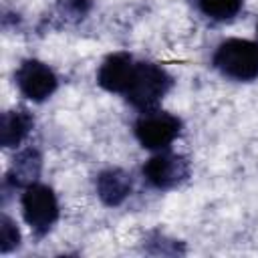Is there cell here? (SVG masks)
<instances>
[{
	"label": "cell",
	"mask_w": 258,
	"mask_h": 258,
	"mask_svg": "<svg viewBox=\"0 0 258 258\" xmlns=\"http://www.w3.org/2000/svg\"><path fill=\"white\" fill-rule=\"evenodd\" d=\"M18 244H20V232H18L16 224L8 216H2V226H0V252L2 254H8Z\"/></svg>",
	"instance_id": "4fadbf2b"
},
{
	"label": "cell",
	"mask_w": 258,
	"mask_h": 258,
	"mask_svg": "<svg viewBox=\"0 0 258 258\" xmlns=\"http://www.w3.org/2000/svg\"><path fill=\"white\" fill-rule=\"evenodd\" d=\"M244 0H198L200 10L212 20H230L242 8Z\"/></svg>",
	"instance_id": "8fae6325"
},
{
	"label": "cell",
	"mask_w": 258,
	"mask_h": 258,
	"mask_svg": "<svg viewBox=\"0 0 258 258\" xmlns=\"http://www.w3.org/2000/svg\"><path fill=\"white\" fill-rule=\"evenodd\" d=\"M135 60L129 52H115V54H109L99 73H97V83L109 91V93H125L129 83H131V77L135 73Z\"/></svg>",
	"instance_id": "52a82bcc"
},
{
	"label": "cell",
	"mask_w": 258,
	"mask_h": 258,
	"mask_svg": "<svg viewBox=\"0 0 258 258\" xmlns=\"http://www.w3.org/2000/svg\"><path fill=\"white\" fill-rule=\"evenodd\" d=\"M169 89L171 77L161 67H157L155 62H137L131 83L123 95L133 107L141 111H151Z\"/></svg>",
	"instance_id": "6da1fadb"
},
{
	"label": "cell",
	"mask_w": 258,
	"mask_h": 258,
	"mask_svg": "<svg viewBox=\"0 0 258 258\" xmlns=\"http://www.w3.org/2000/svg\"><path fill=\"white\" fill-rule=\"evenodd\" d=\"M216 69L236 81L258 79V42L246 38L224 40L214 54Z\"/></svg>",
	"instance_id": "7a4b0ae2"
},
{
	"label": "cell",
	"mask_w": 258,
	"mask_h": 258,
	"mask_svg": "<svg viewBox=\"0 0 258 258\" xmlns=\"http://www.w3.org/2000/svg\"><path fill=\"white\" fill-rule=\"evenodd\" d=\"M40 169H42V157L40 153L34 149V147H28L24 151H20L10 169H8V181L16 187H28L32 183H36L38 175H40Z\"/></svg>",
	"instance_id": "9c48e42d"
},
{
	"label": "cell",
	"mask_w": 258,
	"mask_h": 258,
	"mask_svg": "<svg viewBox=\"0 0 258 258\" xmlns=\"http://www.w3.org/2000/svg\"><path fill=\"white\" fill-rule=\"evenodd\" d=\"M34 121L26 109H12L2 115L0 125V143L4 147H16L30 133Z\"/></svg>",
	"instance_id": "30bf717a"
},
{
	"label": "cell",
	"mask_w": 258,
	"mask_h": 258,
	"mask_svg": "<svg viewBox=\"0 0 258 258\" xmlns=\"http://www.w3.org/2000/svg\"><path fill=\"white\" fill-rule=\"evenodd\" d=\"M135 137L145 149H165L181 131V121L167 111H143L135 121Z\"/></svg>",
	"instance_id": "3957f363"
},
{
	"label": "cell",
	"mask_w": 258,
	"mask_h": 258,
	"mask_svg": "<svg viewBox=\"0 0 258 258\" xmlns=\"http://www.w3.org/2000/svg\"><path fill=\"white\" fill-rule=\"evenodd\" d=\"M22 214L26 224L36 232L44 234L52 228L58 218V202L48 185L32 183L22 194Z\"/></svg>",
	"instance_id": "277c9868"
},
{
	"label": "cell",
	"mask_w": 258,
	"mask_h": 258,
	"mask_svg": "<svg viewBox=\"0 0 258 258\" xmlns=\"http://www.w3.org/2000/svg\"><path fill=\"white\" fill-rule=\"evenodd\" d=\"M133 179L127 171L119 167H111L99 173L97 177V194L105 206H119L131 194Z\"/></svg>",
	"instance_id": "ba28073f"
},
{
	"label": "cell",
	"mask_w": 258,
	"mask_h": 258,
	"mask_svg": "<svg viewBox=\"0 0 258 258\" xmlns=\"http://www.w3.org/2000/svg\"><path fill=\"white\" fill-rule=\"evenodd\" d=\"M91 0H58L56 14L62 22H79L91 12Z\"/></svg>",
	"instance_id": "7c38bea8"
},
{
	"label": "cell",
	"mask_w": 258,
	"mask_h": 258,
	"mask_svg": "<svg viewBox=\"0 0 258 258\" xmlns=\"http://www.w3.org/2000/svg\"><path fill=\"white\" fill-rule=\"evenodd\" d=\"M145 179L157 189H171L189 177V161L175 153H157L143 165Z\"/></svg>",
	"instance_id": "5b68a950"
},
{
	"label": "cell",
	"mask_w": 258,
	"mask_h": 258,
	"mask_svg": "<svg viewBox=\"0 0 258 258\" xmlns=\"http://www.w3.org/2000/svg\"><path fill=\"white\" fill-rule=\"evenodd\" d=\"M16 85L20 93L30 101H44L56 91V75L40 60L28 58L16 71Z\"/></svg>",
	"instance_id": "8992f818"
}]
</instances>
